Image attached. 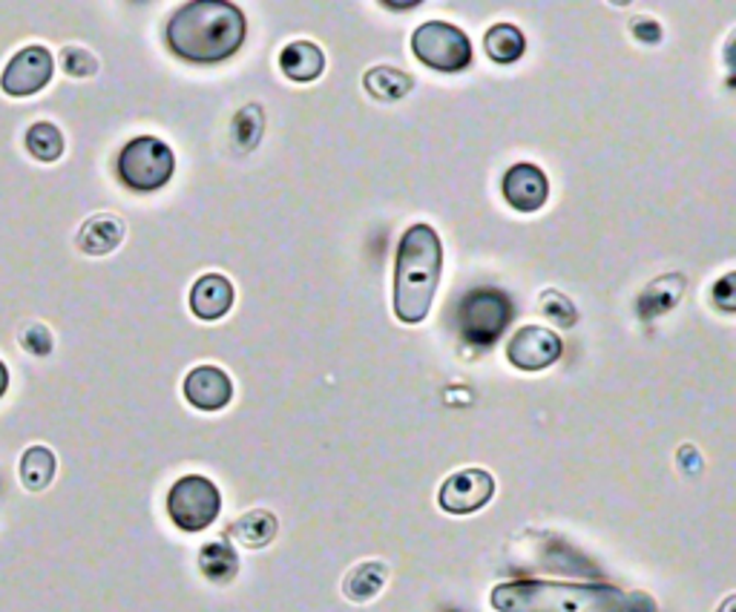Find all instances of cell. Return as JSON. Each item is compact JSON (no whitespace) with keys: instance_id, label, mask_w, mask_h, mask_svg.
<instances>
[{"instance_id":"obj_10","label":"cell","mask_w":736,"mask_h":612,"mask_svg":"<svg viewBox=\"0 0 736 612\" xmlns=\"http://www.w3.org/2000/svg\"><path fill=\"white\" fill-rule=\"evenodd\" d=\"M561 351H564V345H561L559 333L541 326H527L510 340L506 357L521 372H541L561 357Z\"/></svg>"},{"instance_id":"obj_13","label":"cell","mask_w":736,"mask_h":612,"mask_svg":"<svg viewBox=\"0 0 736 612\" xmlns=\"http://www.w3.org/2000/svg\"><path fill=\"white\" fill-rule=\"evenodd\" d=\"M233 305V285L222 273H208L190 291V308L199 319H222Z\"/></svg>"},{"instance_id":"obj_5","label":"cell","mask_w":736,"mask_h":612,"mask_svg":"<svg viewBox=\"0 0 736 612\" xmlns=\"http://www.w3.org/2000/svg\"><path fill=\"white\" fill-rule=\"evenodd\" d=\"M219 509H222V495L202 474H185L182 481L173 483L167 495V515L185 532L208 529L219 518Z\"/></svg>"},{"instance_id":"obj_7","label":"cell","mask_w":736,"mask_h":612,"mask_svg":"<svg viewBox=\"0 0 736 612\" xmlns=\"http://www.w3.org/2000/svg\"><path fill=\"white\" fill-rule=\"evenodd\" d=\"M512 317L510 299L498 291H475L460 303V333L472 345H489L504 333L506 322Z\"/></svg>"},{"instance_id":"obj_8","label":"cell","mask_w":736,"mask_h":612,"mask_svg":"<svg viewBox=\"0 0 736 612\" xmlns=\"http://www.w3.org/2000/svg\"><path fill=\"white\" fill-rule=\"evenodd\" d=\"M55 72V58L47 47H24L21 52L7 63V70L0 75V86L3 93L12 98H26V95L40 93L49 84V78Z\"/></svg>"},{"instance_id":"obj_2","label":"cell","mask_w":736,"mask_h":612,"mask_svg":"<svg viewBox=\"0 0 736 612\" xmlns=\"http://www.w3.org/2000/svg\"><path fill=\"white\" fill-rule=\"evenodd\" d=\"M443 245L429 225H411L397 248L395 314L406 326H418L429 317L434 291L441 282Z\"/></svg>"},{"instance_id":"obj_3","label":"cell","mask_w":736,"mask_h":612,"mask_svg":"<svg viewBox=\"0 0 736 612\" xmlns=\"http://www.w3.org/2000/svg\"><path fill=\"white\" fill-rule=\"evenodd\" d=\"M498 612H621L624 592L610 584L510 581L492 589Z\"/></svg>"},{"instance_id":"obj_21","label":"cell","mask_w":736,"mask_h":612,"mask_svg":"<svg viewBox=\"0 0 736 612\" xmlns=\"http://www.w3.org/2000/svg\"><path fill=\"white\" fill-rule=\"evenodd\" d=\"M55 455L47 446H30L21 458V481L30 492H44L55 478Z\"/></svg>"},{"instance_id":"obj_22","label":"cell","mask_w":736,"mask_h":612,"mask_svg":"<svg viewBox=\"0 0 736 612\" xmlns=\"http://www.w3.org/2000/svg\"><path fill=\"white\" fill-rule=\"evenodd\" d=\"M483 47H487V55L492 61L498 63H512L518 61L524 49H527V40L521 35L518 26L512 24H495L492 30L487 32V38H483Z\"/></svg>"},{"instance_id":"obj_9","label":"cell","mask_w":736,"mask_h":612,"mask_svg":"<svg viewBox=\"0 0 736 612\" xmlns=\"http://www.w3.org/2000/svg\"><path fill=\"white\" fill-rule=\"evenodd\" d=\"M495 495V478L487 469H464L455 472L441 486V509L449 515H472L483 509Z\"/></svg>"},{"instance_id":"obj_4","label":"cell","mask_w":736,"mask_h":612,"mask_svg":"<svg viewBox=\"0 0 736 612\" xmlns=\"http://www.w3.org/2000/svg\"><path fill=\"white\" fill-rule=\"evenodd\" d=\"M176 170L173 150L155 136L132 139L118 155V176L132 190H159Z\"/></svg>"},{"instance_id":"obj_19","label":"cell","mask_w":736,"mask_h":612,"mask_svg":"<svg viewBox=\"0 0 736 612\" xmlns=\"http://www.w3.org/2000/svg\"><path fill=\"white\" fill-rule=\"evenodd\" d=\"M199 569L208 581L213 584H231L240 573V558L236 552L222 541L205 543L202 552H199Z\"/></svg>"},{"instance_id":"obj_1","label":"cell","mask_w":736,"mask_h":612,"mask_svg":"<svg viewBox=\"0 0 736 612\" xmlns=\"http://www.w3.org/2000/svg\"><path fill=\"white\" fill-rule=\"evenodd\" d=\"M245 40V15L225 0H194L178 9L167 24V47L196 63L231 58Z\"/></svg>"},{"instance_id":"obj_17","label":"cell","mask_w":736,"mask_h":612,"mask_svg":"<svg viewBox=\"0 0 736 612\" xmlns=\"http://www.w3.org/2000/svg\"><path fill=\"white\" fill-rule=\"evenodd\" d=\"M388 581V566L383 561H365V564L354 566L346 581H342V592L354 604H365L372 598L381 596V589Z\"/></svg>"},{"instance_id":"obj_6","label":"cell","mask_w":736,"mask_h":612,"mask_svg":"<svg viewBox=\"0 0 736 612\" xmlns=\"http://www.w3.org/2000/svg\"><path fill=\"white\" fill-rule=\"evenodd\" d=\"M411 52L437 72H460L472 61L469 38L446 21H427L411 35Z\"/></svg>"},{"instance_id":"obj_23","label":"cell","mask_w":736,"mask_h":612,"mask_svg":"<svg viewBox=\"0 0 736 612\" xmlns=\"http://www.w3.org/2000/svg\"><path fill=\"white\" fill-rule=\"evenodd\" d=\"M26 150H30L38 162H58L63 153V136L61 130L49 121H38L26 130Z\"/></svg>"},{"instance_id":"obj_30","label":"cell","mask_w":736,"mask_h":612,"mask_svg":"<svg viewBox=\"0 0 736 612\" xmlns=\"http://www.w3.org/2000/svg\"><path fill=\"white\" fill-rule=\"evenodd\" d=\"M621 612H659L656 601L647 592H624V607Z\"/></svg>"},{"instance_id":"obj_12","label":"cell","mask_w":736,"mask_h":612,"mask_svg":"<svg viewBox=\"0 0 736 612\" xmlns=\"http://www.w3.org/2000/svg\"><path fill=\"white\" fill-rule=\"evenodd\" d=\"M504 196L521 213H535L550 196V181L535 164H515L504 176Z\"/></svg>"},{"instance_id":"obj_29","label":"cell","mask_w":736,"mask_h":612,"mask_svg":"<svg viewBox=\"0 0 736 612\" xmlns=\"http://www.w3.org/2000/svg\"><path fill=\"white\" fill-rule=\"evenodd\" d=\"M630 30H633V35L639 40H644V44H659L662 40V30L656 21H647V17H635L633 24H630Z\"/></svg>"},{"instance_id":"obj_25","label":"cell","mask_w":736,"mask_h":612,"mask_svg":"<svg viewBox=\"0 0 736 612\" xmlns=\"http://www.w3.org/2000/svg\"><path fill=\"white\" fill-rule=\"evenodd\" d=\"M541 314L561 328H573L575 322H579V310H575V305L570 303L564 294H559V291H544Z\"/></svg>"},{"instance_id":"obj_18","label":"cell","mask_w":736,"mask_h":612,"mask_svg":"<svg viewBox=\"0 0 736 612\" xmlns=\"http://www.w3.org/2000/svg\"><path fill=\"white\" fill-rule=\"evenodd\" d=\"M363 84L365 90H369L374 98H381V102H400L404 95L411 93L414 78L406 75V72L397 70V67H374V70L365 72Z\"/></svg>"},{"instance_id":"obj_27","label":"cell","mask_w":736,"mask_h":612,"mask_svg":"<svg viewBox=\"0 0 736 612\" xmlns=\"http://www.w3.org/2000/svg\"><path fill=\"white\" fill-rule=\"evenodd\" d=\"M61 67L72 78H90L98 72V61L84 47H67L61 55Z\"/></svg>"},{"instance_id":"obj_14","label":"cell","mask_w":736,"mask_h":612,"mask_svg":"<svg viewBox=\"0 0 736 612\" xmlns=\"http://www.w3.org/2000/svg\"><path fill=\"white\" fill-rule=\"evenodd\" d=\"M121 239H125V222L113 213H98L81 225L78 248L86 256H107L121 245Z\"/></svg>"},{"instance_id":"obj_16","label":"cell","mask_w":736,"mask_h":612,"mask_svg":"<svg viewBox=\"0 0 736 612\" xmlns=\"http://www.w3.org/2000/svg\"><path fill=\"white\" fill-rule=\"evenodd\" d=\"M277 529H280V523H277V518H273L271 511L254 509L245 511V515L227 529V536H231L236 543H242V546H248V550H262V546H268V543L277 538Z\"/></svg>"},{"instance_id":"obj_15","label":"cell","mask_w":736,"mask_h":612,"mask_svg":"<svg viewBox=\"0 0 736 612\" xmlns=\"http://www.w3.org/2000/svg\"><path fill=\"white\" fill-rule=\"evenodd\" d=\"M280 70L291 81H314L326 70V55L311 40H294L280 55Z\"/></svg>"},{"instance_id":"obj_11","label":"cell","mask_w":736,"mask_h":612,"mask_svg":"<svg viewBox=\"0 0 736 612\" xmlns=\"http://www.w3.org/2000/svg\"><path fill=\"white\" fill-rule=\"evenodd\" d=\"M185 397L199 411H219L231 403L233 382L217 365H199L185 377Z\"/></svg>"},{"instance_id":"obj_32","label":"cell","mask_w":736,"mask_h":612,"mask_svg":"<svg viewBox=\"0 0 736 612\" xmlns=\"http://www.w3.org/2000/svg\"><path fill=\"white\" fill-rule=\"evenodd\" d=\"M7 388H9V372H7V365L0 363V397L7 395Z\"/></svg>"},{"instance_id":"obj_33","label":"cell","mask_w":736,"mask_h":612,"mask_svg":"<svg viewBox=\"0 0 736 612\" xmlns=\"http://www.w3.org/2000/svg\"><path fill=\"white\" fill-rule=\"evenodd\" d=\"M734 607H736V598L728 596V598H725V604H722L720 612H734Z\"/></svg>"},{"instance_id":"obj_20","label":"cell","mask_w":736,"mask_h":612,"mask_svg":"<svg viewBox=\"0 0 736 612\" xmlns=\"http://www.w3.org/2000/svg\"><path fill=\"white\" fill-rule=\"evenodd\" d=\"M685 280L679 273H670V276H659L656 282L647 285V291L642 294V303H639V314L642 317H659L665 310L674 308L679 299H682Z\"/></svg>"},{"instance_id":"obj_26","label":"cell","mask_w":736,"mask_h":612,"mask_svg":"<svg viewBox=\"0 0 736 612\" xmlns=\"http://www.w3.org/2000/svg\"><path fill=\"white\" fill-rule=\"evenodd\" d=\"M17 342L24 345L26 354H35V357H47L49 351H52V333L44 322H26L17 333Z\"/></svg>"},{"instance_id":"obj_24","label":"cell","mask_w":736,"mask_h":612,"mask_svg":"<svg viewBox=\"0 0 736 612\" xmlns=\"http://www.w3.org/2000/svg\"><path fill=\"white\" fill-rule=\"evenodd\" d=\"M262 107L259 104H248L245 109H240V116L233 118V139L242 150H254L262 139Z\"/></svg>"},{"instance_id":"obj_28","label":"cell","mask_w":736,"mask_h":612,"mask_svg":"<svg viewBox=\"0 0 736 612\" xmlns=\"http://www.w3.org/2000/svg\"><path fill=\"white\" fill-rule=\"evenodd\" d=\"M713 303L722 310H736V291H734V273H725L716 285H713Z\"/></svg>"},{"instance_id":"obj_31","label":"cell","mask_w":736,"mask_h":612,"mask_svg":"<svg viewBox=\"0 0 736 612\" xmlns=\"http://www.w3.org/2000/svg\"><path fill=\"white\" fill-rule=\"evenodd\" d=\"M679 466H682V472L688 474L702 472V458H699V451L693 449V446H682V449H679Z\"/></svg>"}]
</instances>
